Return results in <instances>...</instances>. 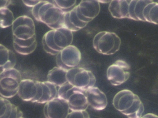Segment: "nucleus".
<instances>
[{
  "label": "nucleus",
  "mask_w": 158,
  "mask_h": 118,
  "mask_svg": "<svg viewBox=\"0 0 158 118\" xmlns=\"http://www.w3.org/2000/svg\"><path fill=\"white\" fill-rule=\"evenodd\" d=\"M12 30L15 50L25 55L34 52L37 42L35 24L32 18L26 15L18 17L13 22Z\"/></svg>",
  "instance_id": "obj_1"
},
{
  "label": "nucleus",
  "mask_w": 158,
  "mask_h": 118,
  "mask_svg": "<svg viewBox=\"0 0 158 118\" xmlns=\"http://www.w3.org/2000/svg\"><path fill=\"white\" fill-rule=\"evenodd\" d=\"M31 12L36 20L45 24L52 30L64 27L66 12L55 4L41 0L32 8Z\"/></svg>",
  "instance_id": "obj_2"
},
{
  "label": "nucleus",
  "mask_w": 158,
  "mask_h": 118,
  "mask_svg": "<svg viewBox=\"0 0 158 118\" xmlns=\"http://www.w3.org/2000/svg\"><path fill=\"white\" fill-rule=\"evenodd\" d=\"M73 39L72 32L65 27L52 30L43 37V48L47 53L56 55L65 48L71 45Z\"/></svg>",
  "instance_id": "obj_3"
},
{
  "label": "nucleus",
  "mask_w": 158,
  "mask_h": 118,
  "mask_svg": "<svg viewBox=\"0 0 158 118\" xmlns=\"http://www.w3.org/2000/svg\"><path fill=\"white\" fill-rule=\"evenodd\" d=\"M112 104L116 110L129 118H140L143 111V106L138 97L127 89L116 93Z\"/></svg>",
  "instance_id": "obj_4"
},
{
  "label": "nucleus",
  "mask_w": 158,
  "mask_h": 118,
  "mask_svg": "<svg viewBox=\"0 0 158 118\" xmlns=\"http://www.w3.org/2000/svg\"><path fill=\"white\" fill-rule=\"evenodd\" d=\"M85 91L67 82L59 87L57 97L66 100L71 111L86 110L89 104Z\"/></svg>",
  "instance_id": "obj_5"
},
{
  "label": "nucleus",
  "mask_w": 158,
  "mask_h": 118,
  "mask_svg": "<svg viewBox=\"0 0 158 118\" xmlns=\"http://www.w3.org/2000/svg\"><path fill=\"white\" fill-rule=\"evenodd\" d=\"M93 46L99 53L106 55H112L119 49L121 40L114 32L106 31L100 32L94 36Z\"/></svg>",
  "instance_id": "obj_6"
},
{
  "label": "nucleus",
  "mask_w": 158,
  "mask_h": 118,
  "mask_svg": "<svg viewBox=\"0 0 158 118\" xmlns=\"http://www.w3.org/2000/svg\"><path fill=\"white\" fill-rule=\"evenodd\" d=\"M22 80L19 72L14 68L5 69L0 73V94L2 97L11 98L18 93Z\"/></svg>",
  "instance_id": "obj_7"
},
{
  "label": "nucleus",
  "mask_w": 158,
  "mask_h": 118,
  "mask_svg": "<svg viewBox=\"0 0 158 118\" xmlns=\"http://www.w3.org/2000/svg\"><path fill=\"white\" fill-rule=\"evenodd\" d=\"M67 82L84 91L94 87L95 77L90 71L81 67H74L68 70L66 74Z\"/></svg>",
  "instance_id": "obj_8"
},
{
  "label": "nucleus",
  "mask_w": 158,
  "mask_h": 118,
  "mask_svg": "<svg viewBox=\"0 0 158 118\" xmlns=\"http://www.w3.org/2000/svg\"><path fill=\"white\" fill-rule=\"evenodd\" d=\"M81 58V53L78 49L75 46L70 45L57 53L56 60L58 67L68 70L77 66Z\"/></svg>",
  "instance_id": "obj_9"
},
{
  "label": "nucleus",
  "mask_w": 158,
  "mask_h": 118,
  "mask_svg": "<svg viewBox=\"0 0 158 118\" xmlns=\"http://www.w3.org/2000/svg\"><path fill=\"white\" fill-rule=\"evenodd\" d=\"M128 65L124 61L118 60L107 69V77L114 86H118L125 82L129 78Z\"/></svg>",
  "instance_id": "obj_10"
},
{
  "label": "nucleus",
  "mask_w": 158,
  "mask_h": 118,
  "mask_svg": "<svg viewBox=\"0 0 158 118\" xmlns=\"http://www.w3.org/2000/svg\"><path fill=\"white\" fill-rule=\"evenodd\" d=\"M99 2L97 0H83L74 7L79 19L87 24L98 14L100 11Z\"/></svg>",
  "instance_id": "obj_11"
},
{
  "label": "nucleus",
  "mask_w": 158,
  "mask_h": 118,
  "mask_svg": "<svg viewBox=\"0 0 158 118\" xmlns=\"http://www.w3.org/2000/svg\"><path fill=\"white\" fill-rule=\"evenodd\" d=\"M69 110L67 101L57 97L45 103L43 111L46 118H66Z\"/></svg>",
  "instance_id": "obj_12"
},
{
  "label": "nucleus",
  "mask_w": 158,
  "mask_h": 118,
  "mask_svg": "<svg viewBox=\"0 0 158 118\" xmlns=\"http://www.w3.org/2000/svg\"><path fill=\"white\" fill-rule=\"evenodd\" d=\"M88 103L94 109L101 111L107 104V100L105 94L98 88L93 87L85 91Z\"/></svg>",
  "instance_id": "obj_13"
},
{
  "label": "nucleus",
  "mask_w": 158,
  "mask_h": 118,
  "mask_svg": "<svg viewBox=\"0 0 158 118\" xmlns=\"http://www.w3.org/2000/svg\"><path fill=\"white\" fill-rule=\"evenodd\" d=\"M37 89L36 81L23 79L19 84L17 94L23 100L31 102L36 96Z\"/></svg>",
  "instance_id": "obj_14"
},
{
  "label": "nucleus",
  "mask_w": 158,
  "mask_h": 118,
  "mask_svg": "<svg viewBox=\"0 0 158 118\" xmlns=\"http://www.w3.org/2000/svg\"><path fill=\"white\" fill-rule=\"evenodd\" d=\"M0 118H18L23 116V113L18 107L6 98H0Z\"/></svg>",
  "instance_id": "obj_15"
},
{
  "label": "nucleus",
  "mask_w": 158,
  "mask_h": 118,
  "mask_svg": "<svg viewBox=\"0 0 158 118\" xmlns=\"http://www.w3.org/2000/svg\"><path fill=\"white\" fill-rule=\"evenodd\" d=\"M16 62L14 53L3 45H0V73L3 70L14 68Z\"/></svg>",
  "instance_id": "obj_16"
},
{
  "label": "nucleus",
  "mask_w": 158,
  "mask_h": 118,
  "mask_svg": "<svg viewBox=\"0 0 158 118\" xmlns=\"http://www.w3.org/2000/svg\"><path fill=\"white\" fill-rule=\"evenodd\" d=\"M129 4L125 0L111 1L109 6V10L114 18H128Z\"/></svg>",
  "instance_id": "obj_17"
},
{
  "label": "nucleus",
  "mask_w": 158,
  "mask_h": 118,
  "mask_svg": "<svg viewBox=\"0 0 158 118\" xmlns=\"http://www.w3.org/2000/svg\"><path fill=\"white\" fill-rule=\"evenodd\" d=\"M74 8L71 10L65 13L64 18V27L72 32L77 31L83 28L87 25L81 22L78 19Z\"/></svg>",
  "instance_id": "obj_18"
},
{
  "label": "nucleus",
  "mask_w": 158,
  "mask_h": 118,
  "mask_svg": "<svg viewBox=\"0 0 158 118\" xmlns=\"http://www.w3.org/2000/svg\"><path fill=\"white\" fill-rule=\"evenodd\" d=\"M67 71L57 66L55 67L49 71L47 81L59 87L67 82Z\"/></svg>",
  "instance_id": "obj_19"
},
{
  "label": "nucleus",
  "mask_w": 158,
  "mask_h": 118,
  "mask_svg": "<svg viewBox=\"0 0 158 118\" xmlns=\"http://www.w3.org/2000/svg\"><path fill=\"white\" fill-rule=\"evenodd\" d=\"M42 87V96L37 103H46L57 97L56 86L48 81H41Z\"/></svg>",
  "instance_id": "obj_20"
},
{
  "label": "nucleus",
  "mask_w": 158,
  "mask_h": 118,
  "mask_svg": "<svg viewBox=\"0 0 158 118\" xmlns=\"http://www.w3.org/2000/svg\"><path fill=\"white\" fill-rule=\"evenodd\" d=\"M14 18L12 12L7 8H0V25L5 28L12 25Z\"/></svg>",
  "instance_id": "obj_21"
},
{
  "label": "nucleus",
  "mask_w": 158,
  "mask_h": 118,
  "mask_svg": "<svg viewBox=\"0 0 158 118\" xmlns=\"http://www.w3.org/2000/svg\"><path fill=\"white\" fill-rule=\"evenodd\" d=\"M55 4L65 12L72 10L76 3V0H54Z\"/></svg>",
  "instance_id": "obj_22"
},
{
  "label": "nucleus",
  "mask_w": 158,
  "mask_h": 118,
  "mask_svg": "<svg viewBox=\"0 0 158 118\" xmlns=\"http://www.w3.org/2000/svg\"><path fill=\"white\" fill-rule=\"evenodd\" d=\"M66 118H89V116L86 110L72 111Z\"/></svg>",
  "instance_id": "obj_23"
},
{
  "label": "nucleus",
  "mask_w": 158,
  "mask_h": 118,
  "mask_svg": "<svg viewBox=\"0 0 158 118\" xmlns=\"http://www.w3.org/2000/svg\"><path fill=\"white\" fill-rule=\"evenodd\" d=\"M36 83L37 88L36 94L35 98L31 102L32 103L36 102L37 103L42 96V87L40 81H36Z\"/></svg>",
  "instance_id": "obj_24"
},
{
  "label": "nucleus",
  "mask_w": 158,
  "mask_h": 118,
  "mask_svg": "<svg viewBox=\"0 0 158 118\" xmlns=\"http://www.w3.org/2000/svg\"><path fill=\"white\" fill-rule=\"evenodd\" d=\"M41 0H22V1L26 6L32 7L36 5Z\"/></svg>",
  "instance_id": "obj_25"
},
{
  "label": "nucleus",
  "mask_w": 158,
  "mask_h": 118,
  "mask_svg": "<svg viewBox=\"0 0 158 118\" xmlns=\"http://www.w3.org/2000/svg\"><path fill=\"white\" fill-rule=\"evenodd\" d=\"M11 0H0V8H7V7L11 3Z\"/></svg>",
  "instance_id": "obj_26"
},
{
  "label": "nucleus",
  "mask_w": 158,
  "mask_h": 118,
  "mask_svg": "<svg viewBox=\"0 0 158 118\" xmlns=\"http://www.w3.org/2000/svg\"><path fill=\"white\" fill-rule=\"evenodd\" d=\"M140 118H158V116L152 114H148Z\"/></svg>",
  "instance_id": "obj_27"
},
{
  "label": "nucleus",
  "mask_w": 158,
  "mask_h": 118,
  "mask_svg": "<svg viewBox=\"0 0 158 118\" xmlns=\"http://www.w3.org/2000/svg\"><path fill=\"white\" fill-rule=\"evenodd\" d=\"M98 2L100 3V2H101V3H107V2H110V1H104V0H103V1H98Z\"/></svg>",
  "instance_id": "obj_28"
},
{
  "label": "nucleus",
  "mask_w": 158,
  "mask_h": 118,
  "mask_svg": "<svg viewBox=\"0 0 158 118\" xmlns=\"http://www.w3.org/2000/svg\"><path fill=\"white\" fill-rule=\"evenodd\" d=\"M18 118H24L23 116L20 117H18Z\"/></svg>",
  "instance_id": "obj_29"
}]
</instances>
